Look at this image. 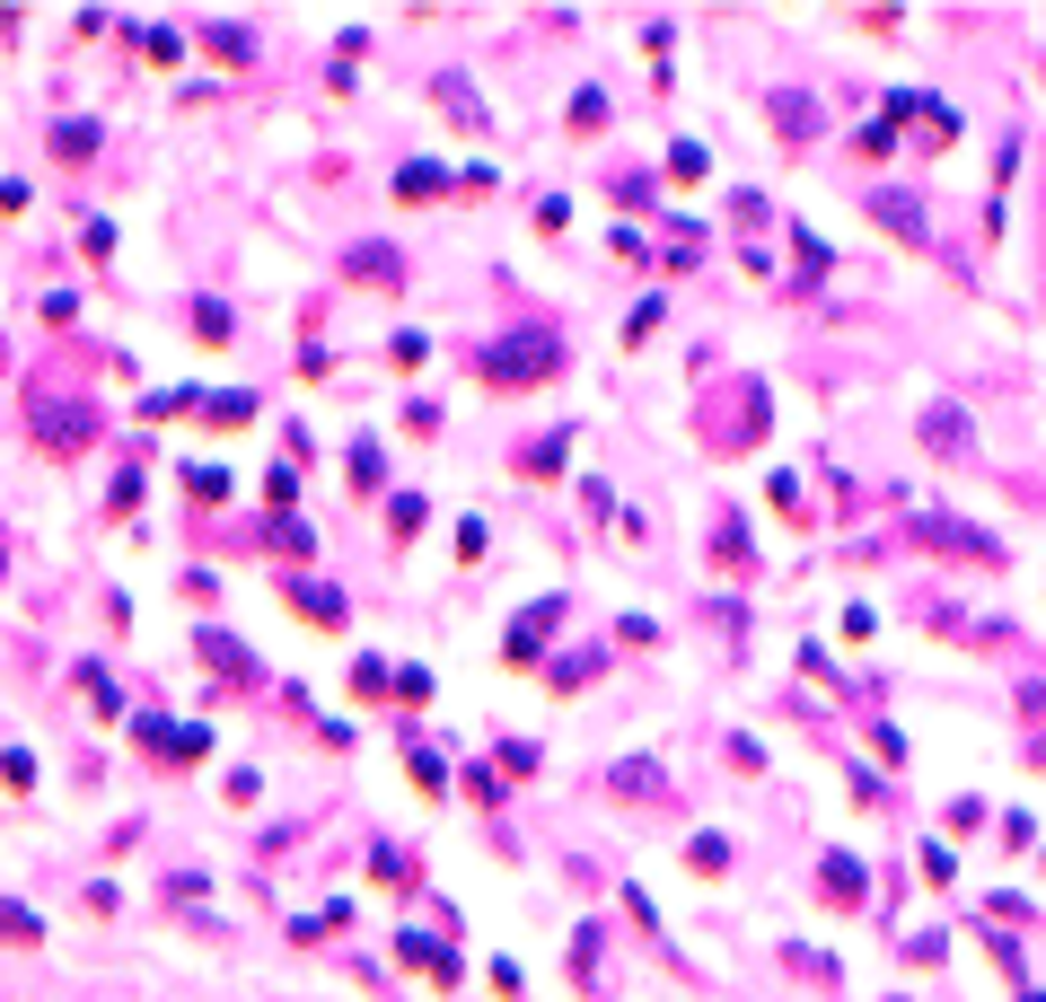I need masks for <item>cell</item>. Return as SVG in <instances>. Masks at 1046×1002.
<instances>
[{
  "instance_id": "cb8c5ba5",
  "label": "cell",
  "mask_w": 1046,
  "mask_h": 1002,
  "mask_svg": "<svg viewBox=\"0 0 1046 1002\" xmlns=\"http://www.w3.org/2000/svg\"><path fill=\"white\" fill-rule=\"evenodd\" d=\"M660 308H669V299H642V308H633V317H624V344H642V335H651V326H660Z\"/></svg>"
},
{
  "instance_id": "ba28073f",
  "label": "cell",
  "mask_w": 1046,
  "mask_h": 1002,
  "mask_svg": "<svg viewBox=\"0 0 1046 1002\" xmlns=\"http://www.w3.org/2000/svg\"><path fill=\"white\" fill-rule=\"evenodd\" d=\"M291 607H299V616H317V625H344V599H335L326 581H291Z\"/></svg>"
},
{
  "instance_id": "5b68a950",
  "label": "cell",
  "mask_w": 1046,
  "mask_h": 1002,
  "mask_svg": "<svg viewBox=\"0 0 1046 1002\" xmlns=\"http://www.w3.org/2000/svg\"><path fill=\"white\" fill-rule=\"evenodd\" d=\"M871 221H880V229H897L906 247H924V238H932L924 203H915V194H897V185H880V194H871Z\"/></svg>"
},
{
  "instance_id": "83f0119b",
  "label": "cell",
  "mask_w": 1046,
  "mask_h": 1002,
  "mask_svg": "<svg viewBox=\"0 0 1046 1002\" xmlns=\"http://www.w3.org/2000/svg\"><path fill=\"white\" fill-rule=\"evenodd\" d=\"M1029 765H1046V739H1038V748H1029Z\"/></svg>"
},
{
  "instance_id": "44dd1931",
  "label": "cell",
  "mask_w": 1046,
  "mask_h": 1002,
  "mask_svg": "<svg viewBox=\"0 0 1046 1002\" xmlns=\"http://www.w3.org/2000/svg\"><path fill=\"white\" fill-rule=\"evenodd\" d=\"M405 765H414V783H423V791H449V765H440V756H431V748H414V756H405Z\"/></svg>"
},
{
  "instance_id": "2e32d148",
  "label": "cell",
  "mask_w": 1046,
  "mask_h": 1002,
  "mask_svg": "<svg viewBox=\"0 0 1046 1002\" xmlns=\"http://www.w3.org/2000/svg\"><path fill=\"white\" fill-rule=\"evenodd\" d=\"M194 335H203V344H230V308H221V299H194Z\"/></svg>"
},
{
  "instance_id": "9a60e30c",
  "label": "cell",
  "mask_w": 1046,
  "mask_h": 1002,
  "mask_svg": "<svg viewBox=\"0 0 1046 1002\" xmlns=\"http://www.w3.org/2000/svg\"><path fill=\"white\" fill-rule=\"evenodd\" d=\"M774 124H783V132H817V106H810V98H792V89H783V98H774Z\"/></svg>"
},
{
  "instance_id": "6da1fadb",
  "label": "cell",
  "mask_w": 1046,
  "mask_h": 1002,
  "mask_svg": "<svg viewBox=\"0 0 1046 1002\" xmlns=\"http://www.w3.org/2000/svg\"><path fill=\"white\" fill-rule=\"evenodd\" d=\"M475 370L492 378V387H546V378L563 370V344H555L546 326H519V335H501V344H492Z\"/></svg>"
},
{
  "instance_id": "3957f363",
  "label": "cell",
  "mask_w": 1046,
  "mask_h": 1002,
  "mask_svg": "<svg viewBox=\"0 0 1046 1002\" xmlns=\"http://www.w3.org/2000/svg\"><path fill=\"white\" fill-rule=\"evenodd\" d=\"M555 616H563V599H546L537 616H519V625L501 633V668H537V660H546V625H555Z\"/></svg>"
},
{
  "instance_id": "7402d4cb",
  "label": "cell",
  "mask_w": 1046,
  "mask_h": 1002,
  "mask_svg": "<svg viewBox=\"0 0 1046 1002\" xmlns=\"http://www.w3.org/2000/svg\"><path fill=\"white\" fill-rule=\"evenodd\" d=\"M669 176H678V185H695V176H703V150H695V141H678V150H669Z\"/></svg>"
},
{
  "instance_id": "484cf974",
  "label": "cell",
  "mask_w": 1046,
  "mask_h": 1002,
  "mask_svg": "<svg viewBox=\"0 0 1046 1002\" xmlns=\"http://www.w3.org/2000/svg\"><path fill=\"white\" fill-rule=\"evenodd\" d=\"M212 422H255V396H212Z\"/></svg>"
},
{
  "instance_id": "7a4b0ae2",
  "label": "cell",
  "mask_w": 1046,
  "mask_h": 1002,
  "mask_svg": "<svg viewBox=\"0 0 1046 1002\" xmlns=\"http://www.w3.org/2000/svg\"><path fill=\"white\" fill-rule=\"evenodd\" d=\"M27 422H35V440H44L53 458H71V449H89V440H98V405L53 396V387H27Z\"/></svg>"
},
{
  "instance_id": "4316f807",
  "label": "cell",
  "mask_w": 1046,
  "mask_h": 1002,
  "mask_svg": "<svg viewBox=\"0 0 1046 1002\" xmlns=\"http://www.w3.org/2000/svg\"><path fill=\"white\" fill-rule=\"evenodd\" d=\"M1020 704H1029V713H1046V686H1020Z\"/></svg>"
},
{
  "instance_id": "f1b7e54d",
  "label": "cell",
  "mask_w": 1046,
  "mask_h": 1002,
  "mask_svg": "<svg viewBox=\"0 0 1046 1002\" xmlns=\"http://www.w3.org/2000/svg\"><path fill=\"white\" fill-rule=\"evenodd\" d=\"M1020 1002H1046V994H1020Z\"/></svg>"
},
{
  "instance_id": "9c48e42d",
  "label": "cell",
  "mask_w": 1046,
  "mask_h": 1002,
  "mask_svg": "<svg viewBox=\"0 0 1046 1002\" xmlns=\"http://www.w3.org/2000/svg\"><path fill=\"white\" fill-rule=\"evenodd\" d=\"M817 871H826V897H835V906H853V897H862V862H853V853H826Z\"/></svg>"
},
{
  "instance_id": "d4e9b609",
  "label": "cell",
  "mask_w": 1046,
  "mask_h": 1002,
  "mask_svg": "<svg viewBox=\"0 0 1046 1002\" xmlns=\"http://www.w3.org/2000/svg\"><path fill=\"white\" fill-rule=\"evenodd\" d=\"M0 774H9V791H27V783H35V756L9 748V756H0Z\"/></svg>"
},
{
  "instance_id": "d6986e66",
  "label": "cell",
  "mask_w": 1046,
  "mask_h": 1002,
  "mask_svg": "<svg viewBox=\"0 0 1046 1002\" xmlns=\"http://www.w3.org/2000/svg\"><path fill=\"white\" fill-rule=\"evenodd\" d=\"M352 484L378 493V440H352Z\"/></svg>"
},
{
  "instance_id": "52a82bcc",
  "label": "cell",
  "mask_w": 1046,
  "mask_h": 1002,
  "mask_svg": "<svg viewBox=\"0 0 1046 1002\" xmlns=\"http://www.w3.org/2000/svg\"><path fill=\"white\" fill-rule=\"evenodd\" d=\"M924 440L941 449V458H958V449H967V413H958V405H932V413H924Z\"/></svg>"
},
{
  "instance_id": "8fae6325",
  "label": "cell",
  "mask_w": 1046,
  "mask_h": 1002,
  "mask_svg": "<svg viewBox=\"0 0 1046 1002\" xmlns=\"http://www.w3.org/2000/svg\"><path fill=\"white\" fill-rule=\"evenodd\" d=\"M440 185H449V176H440V167H431V159H414V167H405V176H396V194H405V203H431V194H440Z\"/></svg>"
},
{
  "instance_id": "277c9868",
  "label": "cell",
  "mask_w": 1046,
  "mask_h": 1002,
  "mask_svg": "<svg viewBox=\"0 0 1046 1002\" xmlns=\"http://www.w3.org/2000/svg\"><path fill=\"white\" fill-rule=\"evenodd\" d=\"M132 730H141V748H150V756H176V765H194V756L212 748V730H194V722H159V713L132 722Z\"/></svg>"
},
{
  "instance_id": "8992f818",
  "label": "cell",
  "mask_w": 1046,
  "mask_h": 1002,
  "mask_svg": "<svg viewBox=\"0 0 1046 1002\" xmlns=\"http://www.w3.org/2000/svg\"><path fill=\"white\" fill-rule=\"evenodd\" d=\"M924 545H958V554H976V563H1003V545H994V536H976V528H949V519H924Z\"/></svg>"
},
{
  "instance_id": "30bf717a",
  "label": "cell",
  "mask_w": 1046,
  "mask_h": 1002,
  "mask_svg": "<svg viewBox=\"0 0 1046 1002\" xmlns=\"http://www.w3.org/2000/svg\"><path fill=\"white\" fill-rule=\"evenodd\" d=\"M203 660H212V668H221V677H255V660H246V651H237L230 633H203Z\"/></svg>"
},
{
  "instance_id": "603a6c76",
  "label": "cell",
  "mask_w": 1046,
  "mask_h": 1002,
  "mask_svg": "<svg viewBox=\"0 0 1046 1002\" xmlns=\"http://www.w3.org/2000/svg\"><path fill=\"white\" fill-rule=\"evenodd\" d=\"M888 150H897V124H888V115H880V124H862V159H888Z\"/></svg>"
},
{
  "instance_id": "ac0fdd59",
  "label": "cell",
  "mask_w": 1046,
  "mask_h": 1002,
  "mask_svg": "<svg viewBox=\"0 0 1046 1002\" xmlns=\"http://www.w3.org/2000/svg\"><path fill=\"white\" fill-rule=\"evenodd\" d=\"M352 273H360V282H396V255L387 247H352Z\"/></svg>"
},
{
  "instance_id": "ffe728a7",
  "label": "cell",
  "mask_w": 1046,
  "mask_h": 1002,
  "mask_svg": "<svg viewBox=\"0 0 1046 1002\" xmlns=\"http://www.w3.org/2000/svg\"><path fill=\"white\" fill-rule=\"evenodd\" d=\"M0 932H9V941H44V923H35L27 906H9V897H0Z\"/></svg>"
},
{
  "instance_id": "5bb4252c",
  "label": "cell",
  "mask_w": 1046,
  "mask_h": 1002,
  "mask_svg": "<svg viewBox=\"0 0 1046 1002\" xmlns=\"http://www.w3.org/2000/svg\"><path fill=\"white\" fill-rule=\"evenodd\" d=\"M98 141H106L98 124H62V132H53V150H62V159H98Z\"/></svg>"
},
{
  "instance_id": "7c38bea8",
  "label": "cell",
  "mask_w": 1046,
  "mask_h": 1002,
  "mask_svg": "<svg viewBox=\"0 0 1046 1002\" xmlns=\"http://www.w3.org/2000/svg\"><path fill=\"white\" fill-rule=\"evenodd\" d=\"M607 791H669V774L633 756V765H616V774H607Z\"/></svg>"
},
{
  "instance_id": "4fadbf2b",
  "label": "cell",
  "mask_w": 1046,
  "mask_h": 1002,
  "mask_svg": "<svg viewBox=\"0 0 1046 1002\" xmlns=\"http://www.w3.org/2000/svg\"><path fill=\"white\" fill-rule=\"evenodd\" d=\"M687 871L721 879V871H730V845H721V836H695V845H687Z\"/></svg>"
},
{
  "instance_id": "e0dca14e",
  "label": "cell",
  "mask_w": 1046,
  "mask_h": 1002,
  "mask_svg": "<svg viewBox=\"0 0 1046 1002\" xmlns=\"http://www.w3.org/2000/svg\"><path fill=\"white\" fill-rule=\"evenodd\" d=\"M563 449H572V431H555V440H537V449H528L519 467H528V476H555V467H563Z\"/></svg>"
}]
</instances>
